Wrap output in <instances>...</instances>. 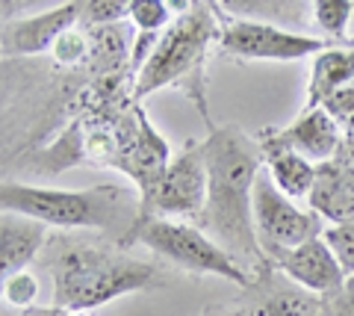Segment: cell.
I'll return each mask as SVG.
<instances>
[{
    "instance_id": "1",
    "label": "cell",
    "mask_w": 354,
    "mask_h": 316,
    "mask_svg": "<svg viewBox=\"0 0 354 316\" xmlns=\"http://www.w3.org/2000/svg\"><path fill=\"white\" fill-rule=\"evenodd\" d=\"M204 162L207 201L195 225L251 275L269 260L254 231V183L266 154L257 136H248L239 124H218L204 139Z\"/></svg>"
},
{
    "instance_id": "2",
    "label": "cell",
    "mask_w": 354,
    "mask_h": 316,
    "mask_svg": "<svg viewBox=\"0 0 354 316\" xmlns=\"http://www.w3.org/2000/svg\"><path fill=\"white\" fill-rule=\"evenodd\" d=\"M48 269L53 278V304L74 313L95 310L127 292H145L169 284L162 263L133 257L109 239L59 234L50 239Z\"/></svg>"
},
{
    "instance_id": "3",
    "label": "cell",
    "mask_w": 354,
    "mask_h": 316,
    "mask_svg": "<svg viewBox=\"0 0 354 316\" xmlns=\"http://www.w3.org/2000/svg\"><path fill=\"white\" fill-rule=\"evenodd\" d=\"M0 207L9 213L32 216L59 231H97L121 248H127L133 227L142 219L139 189L115 183H97L88 189H50L3 180Z\"/></svg>"
},
{
    "instance_id": "4",
    "label": "cell",
    "mask_w": 354,
    "mask_h": 316,
    "mask_svg": "<svg viewBox=\"0 0 354 316\" xmlns=\"http://www.w3.org/2000/svg\"><path fill=\"white\" fill-rule=\"evenodd\" d=\"M218 32L221 12L216 0H192L171 21V27L160 36L151 57L139 68L133 80V97L142 104V97L160 89H177L201 113L207 130H216L218 124L213 122L207 104V62L213 45H218Z\"/></svg>"
},
{
    "instance_id": "5",
    "label": "cell",
    "mask_w": 354,
    "mask_h": 316,
    "mask_svg": "<svg viewBox=\"0 0 354 316\" xmlns=\"http://www.w3.org/2000/svg\"><path fill=\"white\" fill-rule=\"evenodd\" d=\"M145 245L169 266L186 272V275H218L236 284L239 290L248 284L251 275L242 269L213 236H207L201 227L189 219H139L127 239V245Z\"/></svg>"
},
{
    "instance_id": "6",
    "label": "cell",
    "mask_w": 354,
    "mask_h": 316,
    "mask_svg": "<svg viewBox=\"0 0 354 316\" xmlns=\"http://www.w3.org/2000/svg\"><path fill=\"white\" fill-rule=\"evenodd\" d=\"M216 48L236 62H298L322 53L325 48H330V41L278 24H263V21H236L221 12V32Z\"/></svg>"
},
{
    "instance_id": "7",
    "label": "cell",
    "mask_w": 354,
    "mask_h": 316,
    "mask_svg": "<svg viewBox=\"0 0 354 316\" xmlns=\"http://www.w3.org/2000/svg\"><path fill=\"white\" fill-rule=\"evenodd\" d=\"M254 231H257L260 248L266 257H274L313 239L325 231V219L313 210H301L295 201L278 189V183L272 180L269 169H263L254 183Z\"/></svg>"
},
{
    "instance_id": "8",
    "label": "cell",
    "mask_w": 354,
    "mask_h": 316,
    "mask_svg": "<svg viewBox=\"0 0 354 316\" xmlns=\"http://www.w3.org/2000/svg\"><path fill=\"white\" fill-rule=\"evenodd\" d=\"M207 201V162L204 142L186 139L183 148L171 157L169 169L157 180L145 198H142V219L162 216V219H189L201 213Z\"/></svg>"
},
{
    "instance_id": "9",
    "label": "cell",
    "mask_w": 354,
    "mask_h": 316,
    "mask_svg": "<svg viewBox=\"0 0 354 316\" xmlns=\"http://www.w3.org/2000/svg\"><path fill=\"white\" fill-rule=\"evenodd\" d=\"M236 299L245 301L257 316H328L322 296L286 278L272 260L251 272V281Z\"/></svg>"
},
{
    "instance_id": "10",
    "label": "cell",
    "mask_w": 354,
    "mask_h": 316,
    "mask_svg": "<svg viewBox=\"0 0 354 316\" xmlns=\"http://www.w3.org/2000/svg\"><path fill=\"white\" fill-rule=\"evenodd\" d=\"M83 9L86 0H65L62 6H53L41 15L30 18H12L3 21V36H0V48H3L6 59L18 57H36V53L53 50V45L77 27H83Z\"/></svg>"
},
{
    "instance_id": "11",
    "label": "cell",
    "mask_w": 354,
    "mask_h": 316,
    "mask_svg": "<svg viewBox=\"0 0 354 316\" xmlns=\"http://www.w3.org/2000/svg\"><path fill=\"white\" fill-rule=\"evenodd\" d=\"M307 201L325 222L354 219V133L342 136L334 160L316 166V183Z\"/></svg>"
},
{
    "instance_id": "12",
    "label": "cell",
    "mask_w": 354,
    "mask_h": 316,
    "mask_svg": "<svg viewBox=\"0 0 354 316\" xmlns=\"http://www.w3.org/2000/svg\"><path fill=\"white\" fill-rule=\"evenodd\" d=\"M257 133H263L266 139H272V142H278V145H286V148L298 151L301 157L313 160L316 166L319 162L334 160V154L339 151L342 136H346L339 130V124L328 115L325 106L301 110V115H298L292 124H286V127H263V130H257Z\"/></svg>"
},
{
    "instance_id": "13",
    "label": "cell",
    "mask_w": 354,
    "mask_h": 316,
    "mask_svg": "<svg viewBox=\"0 0 354 316\" xmlns=\"http://www.w3.org/2000/svg\"><path fill=\"white\" fill-rule=\"evenodd\" d=\"M269 260L283 272L286 278H292L295 284L319 292V296L337 290L342 281H346V272H342L337 254L330 252V245L325 243L322 234L307 239V243H301V245H295V248H286V252L274 254Z\"/></svg>"
},
{
    "instance_id": "14",
    "label": "cell",
    "mask_w": 354,
    "mask_h": 316,
    "mask_svg": "<svg viewBox=\"0 0 354 316\" xmlns=\"http://www.w3.org/2000/svg\"><path fill=\"white\" fill-rule=\"evenodd\" d=\"M169 162H171V145L165 142V136L151 124V118L145 115V110H142V104H139V130L124 154L121 171L133 180V189H139V195L145 198L165 174Z\"/></svg>"
},
{
    "instance_id": "15",
    "label": "cell",
    "mask_w": 354,
    "mask_h": 316,
    "mask_svg": "<svg viewBox=\"0 0 354 316\" xmlns=\"http://www.w3.org/2000/svg\"><path fill=\"white\" fill-rule=\"evenodd\" d=\"M48 243L50 236L44 222L24 213L3 210L0 216V269H3V278L24 272Z\"/></svg>"
},
{
    "instance_id": "16",
    "label": "cell",
    "mask_w": 354,
    "mask_h": 316,
    "mask_svg": "<svg viewBox=\"0 0 354 316\" xmlns=\"http://www.w3.org/2000/svg\"><path fill=\"white\" fill-rule=\"evenodd\" d=\"M216 6L227 18L236 21H263L286 30H301L313 24V0H216Z\"/></svg>"
},
{
    "instance_id": "17",
    "label": "cell",
    "mask_w": 354,
    "mask_h": 316,
    "mask_svg": "<svg viewBox=\"0 0 354 316\" xmlns=\"http://www.w3.org/2000/svg\"><path fill=\"white\" fill-rule=\"evenodd\" d=\"M354 80V41L351 45H330L316 53L310 62V83H307V104L304 110L322 106L330 95Z\"/></svg>"
},
{
    "instance_id": "18",
    "label": "cell",
    "mask_w": 354,
    "mask_h": 316,
    "mask_svg": "<svg viewBox=\"0 0 354 316\" xmlns=\"http://www.w3.org/2000/svg\"><path fill=\"white\" fill-rule=\"evenodd\" d=\"M266 154V169H269L272 180L278 183V189H283L290 198H310L316 183V162L301 157L298 151L278 145L272 139H266L263 133H254Z\"/></svg>"
},
{
    "instance_id": "19",
    "label": "cell",
    "mask_w": 354,
    "mask_h": 316,
    "mask_svg": "<svg viewBox=\"0 0 354 316\" xmlns=\"http://www.w3.org/2000/svg\"><path fill=\"white\" fill-rule=\"evenodd\" d=\"M354 15V0H313V27L330 45H351L348 24Z\"/></svg>"
},
{
    "instance_id": "20",
    "label": "cell",
    "mask_w": 354,
    "mask_h": 316,
    "mask_svg": "<svg viewBox=\"0 0 354 316\" xmlns=\"http://www.w3.org/2000/svg\"><path fill=\"white\" fill-rule=\"evenodd\" d=\"M36 296H39V281L30 269L3 278V301L12 304L15 310H30L36 304Z\"/></svg>"
},
{
    "instance_id": "21",
    "label": "cell",
    "mask_w": 354,
    "mask_h": 316,
    "mask_svg": "<svg viewBox=\"0 0 354 316\" xmlns=\"http://www.w3.org/2000/svg\"><path fill=\"white\" fill-rule=\"evenodd\" d=\"M322 236H325V243L330 245V252L337 254L342 272L351 275V272H354V219L328 225L322 231Z\"/></svg>"
},
{
    "instance_id": "22",
    "label": "cell",
    "mask_w": 354,
    "mask_h": 316,
    "mask_svg": "<svg viewBox=\"0 0 354 316\" xmlns=\"http://www.w3.org/2000/svg\"><path fill=\"white\" fill-rule=\"evenodd\" d=\"M322 106L339 124L342 133H354V80L348 86H342V89H337Z\"/></svg>"
},
{
    "instance_id": "23",
    "label": "cell",
    "mask_w": 354,
    "mask_h": 316,
    "mask_svg": "<svg viewBox=\"0 0 354 316\" xmlns=\"http://www.w3.org/2000/svg\"><path fill=\"white\" fill-rule=\"evenodd\" d=\"M127 3H130V0H86L83 27L115 24V21L127 18Z\"/></svg>"
},
{
    "instance_id": "24",
    "label": "cell",
    "mask_w": 354,
    "mask_h": 316,
    "mask_svg": "<svg viewBox=\"0 0 354 316\" xmlns=\"http://www.w3.org/2000/svg\"><path fill=\"white\" fill-rule=\"evenodd\" d=\"M322 304L328 316H354V272L346 275V281L322 296Z\"/></svg>"
},
{
    "instance_id": "25",
    "label": "cell",
    "mask_w": 354,
    "mask_h": 316,
    "mask_svg": "<svg viewBox=\"0 0 354 316\" xmlns=\"http://www.w3.org/2000/svg\"><path fill=\"white\" fill-rule=\"evenodd\" d=\"M201 316H257L245 301H216V304H207V308L201 310Z\"/></svg>"
},
{
    "instance_id": "26",
    "label": "cell",
    "mask_w": 354,
    "mask_h": 316,
    "mask_svg": "<svg viewBox=\"0 0 354 316\" xmlns=\"http://www.w3.org/2000/svg\"><path fill=\"white\" fill-rule=\"evenodd\" d=\"M3 316H30V310H12V313H9V310H6Z\"/></svg>"
},
{
    "instance_id": "27",
    "label": "cell",
    "mask_w": 354,
    "mask_h": 316,
    "mask_svg": "<svg viewBox=\"0 0 354 316\" xmlns=\"http://www.w3.org/2000/svg\"><path fill=\"white\" fill-rule=\"evenodd\" d=\"M68 316H95V313H92V310H86V313H74V310H71Z\"/></svg>"
}]
</instances>
